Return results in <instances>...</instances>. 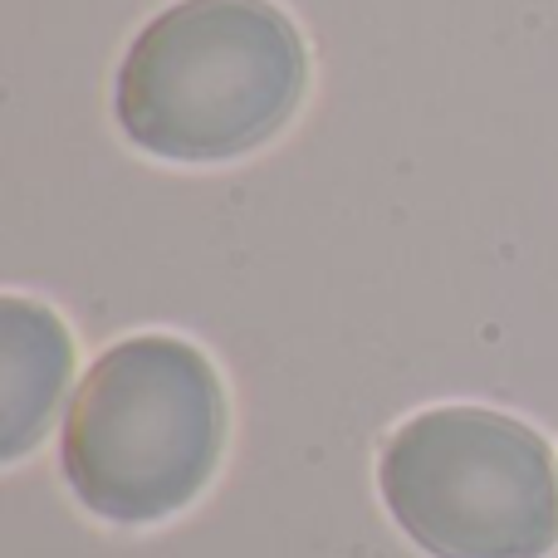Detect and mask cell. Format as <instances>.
<instances>
[{"label": "cell", "instance_id": "obj_1", "mask_svg": "<svg viewBox=\"0 0 558 558\" xmlns=\"http://www.w3.org/2000/svg\"><path fill=\"white\" fill-rule=\"evenodd\" d=\"M304 84V35L270 0H177L133 35L113 113L153 157L231 162L294 118Z\"/></svg>", "mask_w": 558, "mask_h": 558}, {"label": "cell", "instance_id": "obj_2", "mask_svg": "<svg viewBox=\"0 0 558 558\" xmlns=\"http://www.w3.org/2000/svg\"><path fill=\"white\" fill-rule=\"evenodd\" d=\"M226 451V387L211 357L172 333L113 343L84 373L59 465L88 514L157 524L211 485Z\"/></svg>", "mask_w": 558, "mask_h": 558}, {"label": "cell", "instance_id": "obj_3", "mask_svg": "<svg viewBox=\"0 0 558 558\" xmlns=\"http://www.w3.org/2000/svg\"><path fill=\"white\" fill-rule=\"evenodd\" d=\"M377 490L432 558H549L558 465L534 426L490 407H432L392 432Z\"/></svg>", "mask_w": 558, "mask_h": 558}, {"label": "cell", "instance_id": "obj_4", "mask_svg": "<svg viewBox=\"0 0 558 558\" xmlns=\"http://www.w3.org/2000/svg\"><path fill=\"white\" fill-rule=\"evenodd\" d=\"M0 333H5V461H20L54 416L74 367V343L54 308L15 294L0 299Z\"/></svg>", "mask_w": 558, "mask_h": 558}]
</instances>
